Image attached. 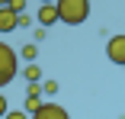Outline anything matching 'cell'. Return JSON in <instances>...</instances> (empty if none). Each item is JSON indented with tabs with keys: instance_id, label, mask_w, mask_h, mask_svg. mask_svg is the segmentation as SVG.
<instances>
[{
	"instance_id": "3",
	"label": "cell",
	"mask_w": 125,
	"mask_h": 119,
	"mask_svg": "<svg viewBox=\"0 0 125 119\" xmlns=\"http://www.w3.org/2000/svg\"><path fill=\"white\" fill-rule=\"evenodd\" d=\"M106 55H109V61H112V64L125 68V32L109 36V42H106Z\"/></svg>"
},
{
	"instance_id": "13",
	"label": "cell",
	"mask_w": 125,
	"mask_h": 119,
	"mask_svg": "<svg viewBox=\"0 0 125 119\" xmlns=\"http://www.w3.org/2000/svg\"><path fill=\"white\" fill-rule=\"evenodd\" d=\"M0 7H10V0H0Z\"/></svg>"
},
{
	"instance_id": "10",
	"label": "cell",
	"mask_w": 125,
	"mask_h": 119,
	"mask_svg": "<svg viewBox=\"0 0 125 119\" xmlns=\"http://www.w3.org/2000/svg\"><path fill=\"white\" fill-rule=\"evenodd\" d=\"M29 23H32V16H29V13H19V16H16V29H26Z\"/></svg>"
},
{
	"instance_id": "8",
	"label": "cell",
	"mask_w": 125,
	"mask_h": 119,
	"mask_svg": "<svg viewBox=\"0 0 125 119\" xmlns=\"http://www.w3.org/2000/svg\"><path fill=\"white\" fill-rule=\"evenodd\" d=\"M19 58H22V61H29V64H35V58H39V45H35V42L22 45V48H19Z\"/></svg>"
},
{
	"instance_id": "9",
	"label": "cell",
	"mask_w": 125,
	"mask_h": 119,
	"mask_svg": "<svg viewBox=\"0 0 125 119\" xmlns=\"http://www.w3.org/2000/svg\"><path fill=\"white\" fill-rule=\"evenodd\" d=\"M39 87H42V93H45V97H55V93H58V81H52V77H45Z\"/></svg>"
},
{
	"instance_id": "4",
	"label": "cell",
	"mask_w": 125,
	"mask_h": 119,
	"mask_svg": "<svg viewBox=\"0 0 125 119\" xmlns=\"http://www.w3.org/2000/svg\"><path fill=\"white\" fill-rule=\"evenodd\" d=\"M29 119H71L67 116V109L64 106H58V103H45L35 116H29Z\"/></svg>"
},
{
	"instance_id": "2",
	"label": "cell",
	"mask_w": 125,
	"mask_h": 119,
	"mask_svg": "<svg viewBox=\"0 0 125 119\" xmlns=\"http://www.w3.org/2000/svg\"><path fill=\"white\" fill-rule=\"evenodd\" d=\"M16 68H19V58L16 52L10 48L7 42H0V90H3L13 77H16Z\"/></svg>"
},
{
	"instance_id": "12",
	"label": "cell",
	"mask_w": 125,
	"mask_h": 119,
	"mask_svg": "<svg viewBox=\"0 0 125 119\" xmlns=\"http://www.w3.org/2000/svg\"><path fill=\"white\" fill-rule=\"evenodd\" d=\"M7 113H10V106H7V97H3V93H0V119H3Z\"/></svg>"
},
{
	"instance_id": "7",
	"label": "cell",
	"mask_w": 125,
	"mask_h": 119,
	"mask_svg": "<svg viewBox=\"0 0 125 119\" xmlns=\"http://www.w3.org/2000/svg\"><path fill=\"white\" fill-rule=\"evenodd\" d=\"M22 77L29 81V87H32V84H42V81H45V74H42V68H39V64H26Z\"/></svg>"
},
{
	"instance_id": "11",
	"label": "cell",
	"mask_w": 125,
	"mask_h": 119,
	"mask_svg": "<svg viewBox=\"0 0 125 119\" xmlns=\"http://www.w3.org/2000/svg\"><path fill=\"white\" fill-rule=\"evenodd\" d=\"M3 119H29V116H26V113H22V109H10V113H7Z\"/></svg>"
},
{
	"instance_id": "5",
	"label": "cell",
	"mask_w": 125,
	"mask_h": 119,
	"mask_svg": "<svg viewBox=\"0 0 125 119\" xmlns=\"http://www.w3.org/2000/svg\"><path fill=\"white\" fill-rule=\"evenodd\" d=\"M35 19H39V29H48V26H55V23H58V10H55V3H42Z\"/></svg>"
},
{
	"instance_id": "14",
	"label": "cell",
	"mask_w": 125,
	"mask_h": 119,
	"mask_svg": "<svg viewBox=\"0 0 125 119\" xmlns=\"http://www.w3.org/2000/svg\"><path fill=\"white\" fill-rule=\"evenodd\" d=\"M42 3H55V0H42Z\"/></svg>"
},
{
	"instance_id": "1",
	"label": "cell",
	"mask_w": 125,
	"mask_h": 119,
	"mask_svg": "<svg viewBox=\"0 0 125 119\" xmlns=\"http://www.w3.org/2000/svg\"><path fill=\"white\" fill-rule=\"evenodd\" d=\"M55 10H58V23L80 26L90 19V0H55Z\"/></svg>"
},
{
	"instance_id": "6",
	"label": "cell",
	"mask_w": 125,
	"mask_h": 119,
	"mask_svg": "<svg viewBox=\"0 0 125 119\" xmlns=\"http://www.w3.org/2000/svg\"><path fill=\"white\" fill-rule=\"evenodd\" d=\"M16 29V13L10 7H0V32H13Z\"/></svg>"
}]
</instances>
